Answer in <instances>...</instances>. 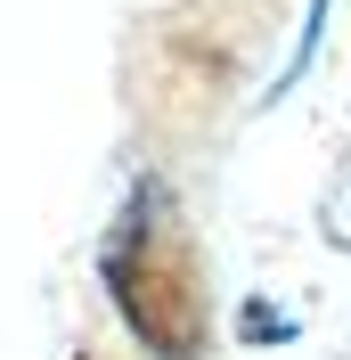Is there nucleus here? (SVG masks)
Segmentation results:
<instances>
[{
  "label": "nucleus",
  "instance_id": "nucleus-1",
  "mask_svg": "<svg viewBox=\"0 0 351 360\" xmlns=\"http://www.w3.org/2000/svg\"><path fill=\"white\" fill-rule=\"evenodd\" d=\"M98 270H107V295H114V311H123V328H131L155 360H197L204 352L197 238H188V221L172 213V197H164L155 180L131 188V205H123V221H114Z\"/></svg>",
  "mask_w": 351,
  "mask_h": 360
}]
</instances>
